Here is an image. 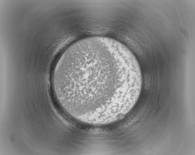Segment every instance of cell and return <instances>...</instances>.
<instances>
[{
	"label": "cell",
	"mask_w": 195,
	"mask_h": 155,
	"mask_svg": "<svg viewBox=\"0 0 195 155\" xmlns=\"http://www.w3.org/2000/svg\"><path fill=\"white\" fill-rule=\"evenodd\" d=\"M57 97L78 119L99 121L128 113L138 100L142 78L136 58L124 44L96 36L69 47L53 75Z\"/></svg>",
	"instance_id": "6da1fadb"
}]
</instances>
